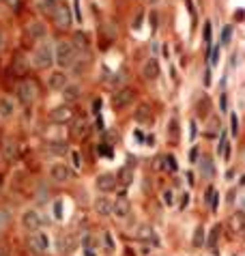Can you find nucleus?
Returning <instances> with one entry per match:
<instances>
[{
	"label": "nucleus",
	"instance_id": "bb28decb",
	"mask_svg": "<svg viewBox=\"0 0 245 256\" xmlns=\"http://www.w3.org/2000/svg\"><path fill=\"white\" fill-rule=\"evenodd\" d=\"M67 142H63V140H54V142H49V153L52 155H65L67 153Z\"/></svg>",
	"mask_w": 245,
	"mask_h": 256
},
{
	"label": "nucleus",
	"instance_id": "dca6fc26",
	"mask_svg": "<svg viewBox=\"0 0 245 256\" xmlns=\"http://www.w3.org/2000/svg\"><path fill=\"white\" fill-rule=\"evenodd\" d=\"M112 200L108 198V196H99V198H95V213L101 215V218H108V215H112Z\"/></svg>",
	"mask_w": 245,
	"mask_h": 256
},
{
	"label": "nucleus",
	"instance_id": "79ce46f5",
	"mask_svg": "<svg viewBox=\"0 0 245 256\" xmlns=\"http://www.w3.org/2000/svg\"><path fill=\"white\" fill-rule=\"evenodd\" d=\"M166 162H168L170 170H177V159H174V155H166Z\"/></svg>",
	"mask_w": 245,
	"mask_h": 256
},
{
	"label": "nucleus",
	"instance_id": "2f4dec72",
	"mask_svg": "<svg viewBox=\"0 0 245 256\" xmlns=\"http://www.w3.org/2000/svg\"><path fill=\"white\" fill-rule=\"evenodd\" d=\"M13 71H16V73H24V71H26V58L17 56L16 58V65H13Z\"/></svg>",
	"mask_w": 245,
	"mask_h": 256
},
{
	"label": "nucleus",
	"instance_id": "cd10ccee",
	"mask_svg": "<svg viewBox=\"0 0 245 256\" xmlns=\"http://www.w3.org/2000/svg\"><path fill=\"white\" fill-rule=\"evenodd\" d=\"M202 243H204V230H202V226H196V230H194L192 245H194V248H200Z\"/></svg>",
	"mask_w": 245,
	"mask_h": 256
},
{
	"label": "nucleus",
	"instance_id": "a18cd8bd",
	"mask_svg": "<svg viewBox=\"0 0 245 256\" xmlns=\"http://www.w3.org/2000/svg\"><path fill=\"white\" fill-rule=\"evenodd\" d=\"M106 248L108 250H114V241H112V237H110L108 233H106Z\"/></svg>",
	"mask_w": 245,
	"mask_h": 256
},
{
	"label": "nucleus",
	"instance_id": "3c124183",
	"mask_svg": "<svg viewBox=\"0 0 245 256\" xmlns=\"http://www.w3.org/2000/svg\"><path fill=\"white\" fill-rule=\"evenodd\" d=\"M204 84H211V71L204 73Z\"/></svg>",
	"mask_w": 245,
	"mask_h": 256
},
{
	"label": "nucleus",
	"instance_id": "09e8293b",
	"mask_svg": "<svg viewBox=\"0 0 245 256\" xmlns=\"http://www.w3.org/2000/svg\"><path fill=\"white\" fill-rule=\"evenodd\" d=\"M140 24H142V15H138L136 22H133V28H140Z\"/></svg>",
	"mask_w": 245,
	"mask_h": 256
},
{
	"label": "nucleus",
	"instance_id": "58836bf2",
	"mask_svg": "<svg viewBox=\"0 0 245 256\" xmlns=\"http://www.w3.org/2000/svg\"><path fill=\"white\" fill-rule=\"evenodd\" d=\"M163 203H166V205H172V203H174V194H172V189H166V192H163Z\"/></svg>",
	"mask_w": 245,
	"mask_h": 256
},
{
	"label": "nucleus",
	"instance_id": "473e14b6",
	"mask_svg": "<svg viewBox=\"0 0 245 256\" xmlns=\"http://www.w3.org/2000/svg\"><path fill=\"white\" fill-rule=\"evenodd\" d=\"M168 136H170V140H177L179 138V123H177V119L170 120V132H168Z\"/></svg>",
	"mask_w": 245,
	"mask_h": 256
},
{
	"label": "nucleus",
	"instance_id": "f704fd0d",
	"mask_svg": "<svg viewBox=\"0 0 245 256\" xmlns=\"http://www.w3.org/2000/svg\"><path fill=\"white\" fill-rule=\"evenodd\" d=\"M71 162H73V168L76 170L82 168V155H80L78 151H71Z\"/></svg>",
	"mask_w": 245,
	"mask_h": 256
},
{
	"label": "nucleus",
	"instance_id": "7c9ffc66",
	"mask_svg": "<svg viewBox=\"0 0 245 256\" xmlns=\"http://www.w3.org/2000/svg\"><path fill=\"white\" fill-rule=\"evenodd\" d=\"M56 250H58L61 254H63V252H69V239L61 235V237L56 239Z\"/></svg>",
	"mask_w": 245,
	"mask_h": 256
},
{
	"label": "nucleus",
	"instance_id": "ddd939ff",
	"mask_svg": "<svg viewBox=\"0 0 245 256\" xmlns=\"http://www.w3.org/2000/svg\"><path fill=\"white\" fill-rule=\"evenodd\" d=\"M16 102L11 97H0V120H11L16 117Z\"/></svg>",
	"mask_w": 245,
	"mask_h": 256
},
{
	"label": "nucleus",
	"instance_id": "e433bc0d",
	"mask_svg": "<svg viewBox=\"0 0 245 256\" xmlns=\"http://www.w3.org/2000/svg\"><path fill=\"white\" fill-rule=\"evenodd\" d=\"M54 218H56V220L63 218V203H61V200H58V203L54 205Z\"/></svg>",
	"mask_w": 245,
	"mask_h": 256
},
{
	"label": "nucleus",
	"instance_id": "603ef678",
	"mask_svg": "<svg viewBox=\"0 0 245 256\" xmlns=\"http://www.w3.org/2000/svg\"><path fill=\"white\" fill-rule=\"evenodd\" d=\"M192 138H196V123L192 120Z\"/></svg>",
	"mask_w": 245,
	"mask_h": 256
},
{
	"label": "nucleus",
	"instance_id": "9b49d317",
	"mask_svg": "<svg viewBox=\"0 0 245 256\" xmlns=\"http://www.w3.org/2000/svg\"><path fill=\"white\" fill-rule=\"evenodd\" d=\"M140 73H142V78H144V80H157V78H159V73H162L157 58H148V60H144L142 67H140Z\"/></svg>",
	"mask_w": 245,
	"mask_h": 256
},
{
	"label": "nucleus",
	"instance_id": "4c0bfd02",
	"mask_svg": "<svg viewBox=\"0 0 245 256\" xmlns=\"http://www.w3.org/2000/svg\"><path fill=\"white\" fill-rule=\"evenodd\" d=\"M213 194H215V188H213V185H209V188H207V192H204V203H211V198H213Z\"/></svg>",
	"mask_w": 245,
	"mask_h": 256
},
{
	"label": "nucleus",
	"instance_id": "9d476101",
	"mask_svg": "<svg viewBox=\"0 0 245 256\" xmlns=\"http://www.w3.org/2000/svg\"><path fill=\"white\" fill-rule=\"evenodd\" d=\"M69 84V75L65 73V69H58V71H52L48 75V86L49 90H63Z\"/></svg>",
	"mask_w": 245,
	"mask_h": 256
},
{
	"label": "nucleus",
	"instance_id": "1a4fd4ad",
	"mask_svg": "<svg viewBox=\"0 0 245 256\" xmlns=\"http://www.w3.org/2000/svg\"><path fill=\"white\" fill-rule=\"evenodd\" d=\"M71 119H73L71 105H58V108H54L52 112H49V120H52V123H56V125L69 123Z\"/></svg>",
	"mask_w": 245,
	"mask_h": 256
},
{
	"label": "nucleus",
	"instance_id": "f8f14e48",
	"mask_svg": "<svg viewBox=\"0 0 245 256\" xmlns=\"http://www.w3.org/2000/svg\"><path fill=\"white\" fill-rule=\"evenodd\" d=\"M26 33L33 41H43V39H48V26L43 22H39V19H34V22L28 24Z\"/></svg>",
	"mask_w": 245,
	"mask_h": 256
},
{
	"label": "nucleus",
	"instance_id": "6ab92c4d",
	"mask_svg": "<svg viewBox=\"0 0 245 256\" xmlns=\"http://www.w3.org/2000/svg\"><path fill=\"white\" fill-rule=\"evenodd\" d=\"M61 93H63V99H65L67 103H71V102H76V99H80V86H78V84H71V82H69L67 86L61 90Z\"/></svg>",
	"mask_w": 245,
	"mask_h": 256
},
{
	"label": "nucleus",
	"instance_id": "20e7f679",
	"mask_svg": "<svg viewBox=\"0 0 245 256\" xmlns=\"http://www.w3.org/2000/svg\"><path fill=\"white\" fill-rule=\"evenodd\" d=\"M28 250L34 254V256H43L49 250V237L46 233H34L28 237Z\"/></svg>",
	"mask_w": 245,
	"mask_h": 256
},
{
	"label": "nucleus",
	"instance_id": "423d86ee",
	"mask_svg": "<svg viewBox=\"0 0 245 256\" xmlns=\"http://www.w3.org/2000/svg\"><path fill=\"white\" fill-rule=\"evenodd\" d=\"M133 97H136V93H133L131 88H118V90H114V95H112V108L114 110H125L129 103L133 102Z\"/></svg>",
	"mask_w": 245,
	"mask_h": 256
},
{
	"label": "nucleus",
	"instance_id": "5fc2aeb1",
	"mask_svg": "<svg viewBox=\"0 0 245 256\" xmlns=\"http://www.w3.org/2000/svg\"><path fill=\"white\" fill-rule=\"evenodd\" d=\"M0 256H7V252H4V250H2V248H0Z\"/></svg>",
	"mask_w": 245,
	"mask_h": 256
},
{
	"label": "nucleus",
	"instance_id": "f03ea898",
	"mask_svg": "<svg viewBox=\"0 0 245 256\" xmlns=\"http://www.w3.org/2000/svg\"><path fill=\"white\" fill-rule=\"evenodd\" d=\"M31 60H33V67H37V69L52 67V65H54V45H52V41H48V39L39 41V45L34 48Z\"/></svg>",
	"mask_w": 245,
	"mask_h": 256
},
{
	"label": "nucleus",
	"instance_id": "a878e982",
	"mask_svg": "<svg viewBox=\"0 0 245 256\" xmlns=\"http://www.w3.org/2000/svg\"><path fill=\"white\" fill-rule=\"evenodd\" d=\"M219 233H222V228H219L217 224L211 228V235H209V250L211 252H215L217 250V243H219Z\"/></svg>",
	"mask_w": 245,
	"mask_h": 256
},
{
	"label": "nucleus",
	"instance_id": "72a5a7b5",
	"mask_svg": "<svg viewBox=\"0 0 245 256\" xmlns=\"http://www.w3.org/2000/svg\"><path fill=\"white\" fill-rule=\"evenodd\" d=\"M230 39H232V26H226L222 30V43L224 45H228L230 43Z\"/></svg>",
	"mask_w": 245,
	"mask_h": 256
},
{
	"label": "nucleus",
	"instance_id": "b1692460",
	"mask_svg": "<svg viewBox=\"0 0 245 256\" xmlns=\"http://www.w3.org/2000/svg\"><path fill=\"white\" fill-rule=\"evenodd\" d=\"M133 117H136V120H140V123H147V120L151 119V108H148V103H140Z\"/></svg>",
	"mask_w": 245,
	"mask_h": 256
},
{
	"label": "nucleus",
	"instance_id": "39448f33",
	"mask_svg": "<svg viewBox=\"0 0 245 256\" xmlns=\"http://www.w3.org/2000/svg\"><path fill=\"white\" fill-rule=\"evenodd\" d=\"M73 177V170L69 168V164L65 162H54L49 166V179L54 181V183H69Z\"/></svg>",
	"mask_w": 245,
	"mask_h": 256
},
{
	"label": "nucleus",
	"instance_id": "864d4df0",
	"mask_svg": "<svg viewBox=\"0 0 245 256\" xmlns=\"http://www.w3.org/2000/svg\"><path fill=\"white\" fill-rule=\"evenodd\" d=\"M159 2V0H148V4H157Z\"/></svg>",
	"mask_w": 245,
	"mask_h": 256
},
{
	"label": "nucleus",
	"instance_id": "8fccbe9b",
	"mask_svg": "<svg viewBox=\"0 0 245 256\" xmlns=\"http://www.w3.org/2000/svg\"><path fill=\"white\" fill-rule=\"evenodd\" d=\"M4 2H7L9 7H17V4H19V0H4Z\"/></svg>",
	"mask_w": 245,
	"mask_h": 256
},
{
	"label": "nucleus",
	"instance_id": "4be33fe9",
	"mask_svg": "<svg viewBox=\"0 0 245 256\" xmlns=\"http://www.w3.org/2000/svg\"><path fill=\"white\" fill-rule=\"evenodd\" d=\"M209 112H211V99H209V95H200V99H198V114L202 119H207Z\"/></svg>",
	"mask_w": 245,
	"mask_h": 256
},
{
	"label": "nucleus",
	"instance_id": "393cba45",
	"mask_svg": "<svg viewBox=\"0 0 245 256\" xmlns=\"http://www.w3.org/2000/svg\"><path fill=\"white\" fill-rule=\"evenodd\" d=\"M211 162H213V159L209 157V155H202V157H200V170H202L204 177H213L215 170H213V164Z\"/></svg>",
	"mask_w": 245,
	"mask_h": 256
},
{
	"label": "nucleus",
	"instance_id": "c756f323",
	"mask_svg": "<svg viewBox=\"0 0 245 256\" xmlns=\"http://www.w3.org/2000/svg\"><path fill=\"white\" fill-rule=\"evenodd\" d=\"M39 4H41V9L43 11H48V13H52L54 9L61 4V0H39Z\"/></svg>",
	"mask_w": 245,
	"mask_h": 256
},
{
	"label": "nucleus",
	"instance_id": "c9c22d12",
	"mask_svg": "<svg viewBox=\"0 0 245 256\" xmlns=\"http://www.w3.org/2000/svg\"><path fill=\"white\" fill-rule=\"evenodd\" d=\"M230 132H232V134L239 132V119H237V114H230Z\"/></svg>",
	"mask_w": 245,
	"mask_h": 256
},
{
	"label": "nucleus",
	"instance_id": "0eeeda50",
	"mask_svg": "<svg viewBox=\"0 0 245 256\" xmlns=\"http://www.w3.org/2000/svg\"><path fill=\"white\" fill-rule=\"evenodd\" d=\"M52 17H54V24H56L58 28H69L73 22L71 9H69L67 4H58V7L52 11Z\"/></svg>",
	"mask_w": 245,
	"mask_h": 256
},
{
	"label": "nucleus",
	"instance_id": "4468645a",
	"mask_svg": "<svg viewBox=\"0 0 245 256\" xmlns=\"http://www.w3.org/2000/svg\"><path fill=\"white\" fill-rule=\"evenodd\" d=\"M95 188L99 189V192H103V194H108V192H112L114 188H116V177L114 174H99L97 179H95Z\"/></svg>",
	"mask_w": 245,
	"mask_h": 256
},
{
	"label": "nucleus",
	"instance_id": "de8ad7c7",
	"mask_svg": "<svg viewBox=\"0 0 245 256\" xmlns=\"http://www.w3.org/2000/svg\"><path fill=\"white\" fill-rule=\"evenodd\" d=\"M4 41H7V39H4V33L0 30V52H2V48H4Z\"/></svg>",
	"mask_w": 245,
	"mask_h": 256
},
{
	"label": "nucleus",
	"instance_id": "aec40b11",
	"mask_svg": "<svg viewBox=\"0 0 245 256\" xmlns=\"http://www.w3.org/2000/svg\"><path fill=\"white\" fill-rule=\"evenodd\" d=\"M17 155H19V147L16 140H4V157L9 162H13V159H17Z\"/></svg>",
	"mask_w": 245,
	"mask_h": 256
},
{
	"label": "nucleus",
	"instance_id": "5701e85b",
	"mask_svg": "<svg viewBox=\"0 0 245 256\" xmlns=\"http://www.w3.org/2000/svg\"><path fill=\"white\" fill-rule=\"evenodd\" d=\"M71 45H73L76 50H80V52H86V48H88V39H86V34H84V33H76V34H73Z\"/></svg>",
	"mask_w": 245,
	"mask_h": 256
},
{
	"label": "nucleus",
	"instance_id": "2eb2a0df",
	"mask_svg": "<svg viewBox=\"0 0 245 256\" xmlns=\"http://www.w3.org/2000/svg\"><path fill=\"white\" fill-rule=\"evenodd\" d=\"M112 213H114V218H118V220H125L129 213H131V205H129V200L125 198V196H121V198L114 200Z\"/></svg>",
	"mask_w": 245,
	"mask_h": 256
},
{
	"label": "nucleus",
	"instance_id": "49530a36",
	"mask_svg": "<svg viewBox=\"0 0 245 256\" xmlns=\"http://www.w3.org/2000/svg\"><path fill=\"white\" fill-rule=\"evenodd\" d=\"M187 203H189V194H183L181 196V209L187 207Z\"/></svg>",
	"mask_w": 245,
	"mask_h": 256
},
{
	"label": "nucleus",
	"instance_id": "412c9836",
	"mask_svg": "<svg viewBox=\"0 0 245 256\" xmlns=\"http://www.w3.org/2000/svg\"><path fill=\"white\" fill-rule=\"evenodd\" d=\"M131 179H133V170H131V166H123V168L116 172V183L129 185V183H131Z\"/></svg>",
	"mask_w": 245,
	"mask_h": 256
},
{
	"label": "nucleus",
	"instance_id": "f3484780",
	"mask_svg": "<svg viewBox=\"0 0 245 256\" xmlns=\"http://www.w3.org/2000/svg\"><path fill=\"white\" fill-rule=\"evenodd\" d=\"M228 226L232 228V233L243 235L245 237V213H234L232 218L228 220Z\"/></svg>",
	"mask_w": 245,
	"mask_h": 256
},
{
	"label": "nucleus",
	"instance_id": "6e6552de",
	"mask_svg": "<svg viewBox=\"0 0 245 256\" xmlns=\"http://www.w3.org/2000/svg\"><path fill=\"white\" fill-rule=\"evenodd\" d=\"M41 224H43V218H41V213H39L37 209H26L22 213V226L26 230H31V233L41 228Z\"/></svg>",
	"mask_w": 245,
	"mask_h": 256
},
{
	"label": "nucleus",
	"instance_id": "ea45409f",
	"mask_svg": "<svg viewBox=\"0 0 245 256\" xmlns=\"http://www.w3.org/2000/svg\"><path fill=\"white\" fill-rule=\"evenodd\" d=\"M209 205H211V211H217V207H219V194L217 192L213 194V198H211V203Z\"/></svg>",
	"mask_w": 245,
	"mask_h": 256
},
{
	"label": "nucleus",
	"instance_id": "7ed1b4c3",
	"mask_svg": "<svg viewBox=\"0 0 245 256\" xmlns=\"http://www.w3.org/2000/svg\"><path fill=\"white\" fill-rule=\"evenodd\" d=\"M16 95L24 105H31V103H34V99L39 97V88L33 80H22L16 86Z\"/></svg>",
	"mask_w": 245,
	"mask_h": 256
},
{
	"label": "nucleus",
	"instance_id": "a19ab883",
	"mask_svg": "<svg viewBox=\"0 0 245 256\" xmlns=\"http://www.w3.org/2000/svg\"><path fill=\"white\" fill-rule=\"evenodd\" d=\"M204 41L207 43H211V24H204Z\"/></svg>",
	"mask_w": 245,
	"mask_h": 256
},
{
	"label": "nucleus",
	"instance_id": "c85d7f7f",
	"mask_svg": "<svg viewBox=\"0 0 245 256\" xmlns=\"http://www.w3.org/2000/svg\"><path fill=\"white\" fill-rule=\"evenodd\" d=\"M9 222H11V209L0 207V228H4Z\"/></svg>",
	"mask_w": 245,
	"mask_h": 256
},
{
	"label": "nucleus",
	"instance_id": "f257e3e1",
	"mask_svg": "<svg viewBox=\"0 0 245 256\" xmlns=\"http://www.w3.org/2000/svg\"><path fill=\"white\" fill-rule=\"evenodd\" d=\"M78 50L71 45V41H58L54 45V63L61 69H71V65L76 63Z\"/></svg>",
	"mask_w": 245,
	"mask_h": 256
},
{
	"label": "nucleus",
	"instance_id": "a211bd4d",
	"mask_svg": "<svg viewBox=\"0 0 245 256\" xmlns=\"http://www.w3.org/2000/svg\"><path fill=\"white\" fill-rule=\"evenodd\" d=\"M88 134V123L84 119H78L76 123L71 125V138H76V140H82L84 136Z\"/></svg>",
	"mask_w": 245,
	"mask_h": 256
},
{
	"label": "nucleus",
	"instance_id": "37998d69",
	"mask_svg": "<svg viewBox=\"0 0 245 256\" xmlns=\"http://www.w3.org/2000/svg\"><path fill=\"white\" fill-rule=\"evenodd\" d=\"M73 7H76V19L82 22V11H80V0H73Z\"/></svg>",
	"mask_w": 245,
	"mask_h": 256
},
{
	"label": "nucleus",
	"instance_id": "c03bdc74",
	"mask_svg": "<svg viewBox=\"0 0 245 256\" xmlns=\"http://www.w3.org/2000/svg\"><path fill=\"white\" fill-rule=\"evenodd\" d=\"M217 58H219V50L215 48L213 52H211V60H209V63H211V65H217Z\"/></svg>",
	"mask_w": 245,
	"mask_h": 256
}]
</instances>
